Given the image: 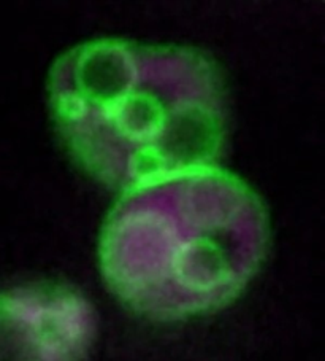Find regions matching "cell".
Listing matches in <instances>:
<instances>
[{"instance_id": "obj_1", "label": "cell", "mask_w": 325, "mask_h": 361, "mask_svg": "<svg viewBox=\"0 0 325 361\" xmlns=\"http://www.w3.org/2000/svg\"><path fill=\"white\" fill-rule=\"evenodd\" d=\"M56 129L81 169L130 191L216 166L226 139L219 67L197 48L91 40L49 73Z\"/></svg>"}, {"instance_id": "obj_2", "label": "cell", "mask_w": 325, "mask_h": 361, "mask_svg": "<svg viewBox=\"0 0 325 361\" xmlns=\"http://www.w3.org/2000/svg\"><path fill=\"white\" fill-rule=\"evenodd\" d=\"M270 219L245 180L217 166L124 192L106 216L98 264L129 310L160 323L229 306L259 272Z\"/></svg>"}, {"instance_id": "obj_3", "label": "cell", "mask_w": 325, "mask_h": 361, "mask_svg": "<svg viewBox=\"0 0 325 361\" xmlns=\"http://www.w3.org/2000/svg\"><path fill=\"white\" fill-rule=\"evenodd\" d=\"M96 334L91 302L64 283L0 290V361H84Z\"/></svg>"}]
</instances>
